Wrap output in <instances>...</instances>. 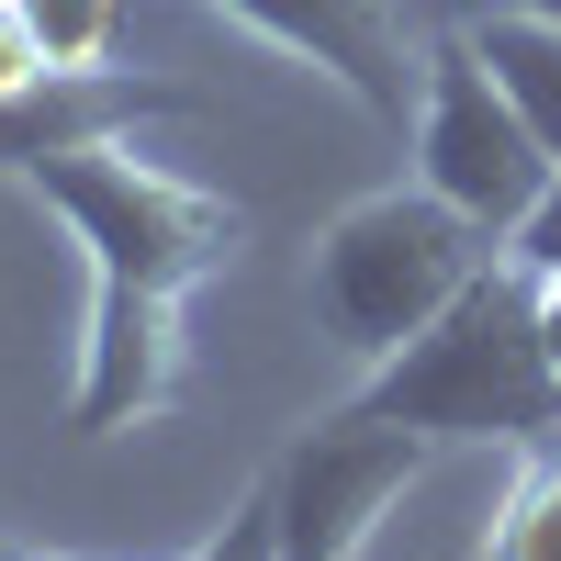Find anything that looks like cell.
Returning <instances> with one entry per match:
<instances>
[{"label": "cell", "instance_id": "6da1fadb", "mask_svg": "<svg viewBox=\"0 0 561 561\" xmlns=\"http://www.w3.org/2000/svg\"><path fill=\"white\" fill-rule=\"evenodd\" d=\"M359 404L415 427V438H505V449L561 438V370H550V337H539V270L494 248L438 325H415L393 359H370Z\"/></svg>", "mask_w": 561, "mask_h": 561}, {"label": "cell", "instance_id": "7a4b0ae2", "mask_svg": "<svg viewBox=\"0 0 561 561\" xmlns=\"http://www.w3.org/2000/svg\"><path fill=\"white\" fill-rule=\"evenodd\" d=\"M23 192L68 225L90 248V280H113V293H169L192 304L214 270H237L248 248V214L203 192V180H180L135 147H79V158H34Z\"/></svg>", "mask_w": 561, "mask_h": 561}, {"label": "cell", "instance_id": "3957f363", "mask_svg": "<svg viewBox=\"0 0 561 561\" xmlns=\"http://www.w3.org/2000/svg\"><path fill=\"white\" fill-rule=\"evenodd\" d=\"M483 259H494L483 225L460 203H438L427 180H404V192L348 203L314 237V304H325V325H337L359 359H393L415 325H438L460 304V280H472Z\"/></svg>", "mask_w": 561, "mask_h": 561}, {"label": "cell", "instance_id": "277c9868", "mask_svg": "<svg viewBox=\"0 0 561 561\" xmlns=\"http://www.w3.org/2000/svg\"><path fill=\"white\" fill-rule=\"evenodd\" d=\"M415 180H427L438 203H460L494 248L517 237L528 203L561 180V158L539 147V124L517 113V90L483 68L472 23L427 45V102H415Z\"/></svg>", "mask_w": 561, "mask_h": 561}, {"label": "cell", "instance_id": "5b68a950", "mask_svg": "<svg viewBox=\"0 0 561 561\" xmlns=\"http://www.w3.org/2000/svg\"><path fill=\"white\" fill-rule=\"evenodd\" d=\"M427 449L438 438H415V427H393V415H370V404H337V415H314V427H293V449L259 472L270 517H280V561H359L370 528L415 494Z\"/></svg>", "mask_w": 561, "mask_h": 561}, {"label": "cell", "instance_id": "8992f818", "mask_svg": "<svg viewBox=\"0 0 561 561\" xmlns=\"http://www.w3.org/2000/svg\"><path fill=\"white\" fill-rule=\"evenodd\" d=\"M214 12L259 23L280 57L325 68L359 113H382V124H415V102H427V45H415L404 0H214Z\"/></svg>", "mask_w": 561, "mask_h": 561}, {"label": "cell", "instance_id": "52a82bcc", "mask_svg": "<svg viewBox=\"0 0 561 561\" xmlns=\"http://www.w3.org/2000/svg\"><path fill=\"white\" fill-rule=\"evenodd\" d=\"M180 404V304L169 293H113L90 280V337L68 382V438H124Z\"/></svg>", "mask_w": 561, "mask_h": 561}, {"label": "cell", "instance_id": "ba28073f", "mask_svg": "<svg viewBox=\"0 0 561 561\" xmlns=\"http://www.w3.org/2000/svg\"><path fill=\"white\" fill-rule=\"evenodd\" d=\"M147 113H192V90L135 79V68H45L0 102V180H23L34 158H79V147H124Z\"/></svg>", "mask_w": 561, "mask_h": 561}, {"label": "cell", "instance_id": "9c48e42d", "mask_svg": "<svg viewBox=\"0 0 561 561\" xmlns=\"http://www.w3.org/2000/svg\"><path fill=\"white\" fill-rule=\"evenodd\" d=\"M472 45H483V68L517 90V113L539 124V147L561 158V23H539V12H494V23H472Z\"/></svg>", "mask_w": 561, "mask_h": 561}, {"label": "cell", "instance_id": "30bf717a", "mask_svg": "<svg viewBox=\"0 0 561 561\" xmlns=\"http://www.w3.org/2000/svg\"><path fill=\"white\" fill-rule=\"evenodd\" d=\"M483 561H561V438H539V449L517 460V483H505V505H494Z\"/></svg>", "mask_w": 561, "mask_h": 561}, {"label": "cell", "instance_id": "8fae6325", "mask_svg": "<svg viewBox=\"0 0 561 561\" xmlns=\"http://www.w3.org/2000/svg\"><path fill=\"white\" fill-rule=\"evenodd\" d=\"M12 12L34 23L45 68H113V23H124V0H12Z\"/></svg>", "mask_w": 561, "mask_h": 561}, {"label": "cell", "instance_id": "7c38bea8", "mask_svg": "<svg viewBox=\"0 0 561 561\" xmlns=\"http://www.w3.org/2000/svg\"><path fill=\"white\" fill-rule=\"evenodd\" d=\"M23 561H68V550H23ZM192 561H280V517H270V483L237 494V517H225Z\"/></svg>", "mask_w": 561, "mask_h": 561}, {"label": "cell", "instance_id": "4fadbf2b", "mask_svg": "<svg viewBox=\"0 0 561 561\" xmlns=\"http://www.w3.org/2000/svg\"><path fill=\"white\" fill-rule=\"evenodd\" d=\"M505 259H528L539 280H561V180H550V192L528 203V225H517V237H505Z\"/></svg>", "mask_w": 561, "mask_h": 561}, {"label": "cell", "instance_id": "5bb4252c", "mask_svg": "<svg viewBox=\"0 0 561 561\" xmlns=\"http://www.w3.org/2000/svg\"><path fill=\"white\" fill-rule=\"evenodd\" d=\"M23 79H45V45H34V23L12 12V0H0V102H12Z\"/></svg>", "mask_w": 561, "mask_h": 561}, {"label": "cell", "instance_id": "9a60e30c", "mask_svg": "<svg viewBox=\"0 0 561 561\" xmlns=\"http://www.w3.org/2000/svg\"><path fill=\"white\" fill-rule=\"evenodd\" d=\"M539 337H550V370H561V280H539Z\"/></svg>", "mask_w": 561, "mask_h": 561}, {"label": "cell", "instance_id": "2e32d148", "mask_svg": "<svg viewBox=\"0 0 561 561\" xmlns=\"http://www.w3.org/2000/svg\"><path fill=\"white\" fill-rule=\"evenodd\" d=\"M505 12H539V23H561V0H505Z\"/></svg>", "mask_w": 561, "mask_h": 561}, {"label": "cell", "instance_id": "e0dca14e", "mask_svg": "<svg viewBox=\"0 0 561 561\" xmlns=\"http://www.w3.org/2000/svg\"><path fill=\"white\" fill-rule=\"evenodd\" d=\"M0 561H23V550H0Z\"/></svg>", "mask_w": 561, "mask_h": 561}]
</instances>
